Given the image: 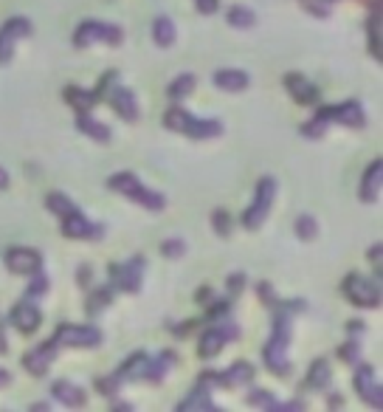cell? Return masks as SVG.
<instances>
[{
  "instance_id": "1",
  "label": "cell",
  "mask_w": 383,
  "mask_h": 412,
  "mask_svg": "<svg viewBox=\"0 0 383 412\" xmlns=\"http://www.w3.org/2000/svg\"><path fill=\"white\" fill-rule=\"evenodd\" d=\"M287 341H290V316L287 308H282L273 319V336L268 339V345L262 351V359L268 365V370H273L276 376H287Z\"/></svg>"
},
{
  "instance_id": "2",
  "label": "cell",
  "mask_w": 383,
  "mask_h": 412,
  "mask_svg": "<svg viewBox=\"0 0 383 412\" xmlns=\"http://www.w3.org/2000/svg\"><path fill=\"white\" fill-rule=\"evenodd\" d=\"M164 122L170 130H181V133L192 135V139H214V135L223 133V124L217 119H197L183 108H170Z\"/></svg>"
},
{
  "instance_id": "3",
  "label": "cell",
  "mask_w": 383,
  "mask_h": 412,
  "mask_svg": "<svg viewBox=\"0 0 383 412\" xmlns=\"http://www.w3.org/2000/svg\"><path fill=\"white\" fill-rule=\"evenodd\" d=\"M107 186L116 189V192H121V195H127V198H133V200H138L144 209H149V212H164V206H167V198H164V195L147 189L133 172H119V175H113V178L107 181Z\"/></svg>"
},
{
  "instance_id": "4",
  "label": "cell",
  "mask_w": 383,
  "mask_h": 412,
  "mask_svg": "<svg viewBox=\"0 0 383 412\" xmlns=\"http://www.w3.org/2000/svg\"><path fill=\"white\" fill-rule=\"evenodd\" d=\"M57 348H99L102 330L93 325H59L54 333Z\"/></svg>"
},
{
  "instance_id": "5",
  "label": "cell",
  "mask_w": 383,
  "mask_h": 412,
  "mask_svg": "<svg viewBox=\"0 0 383 412\" xmlns=\"http://www.w3.org/2000/svg\"><path fill=\"white\" fill-rule=\"evenodd\" d=\"M273 198H276V181H273V178H262V181L257 184V198H254V203L248 206L246 215H243L246 229H260V226H262V221L268 218L271 206H273Z\"/></svg>"
},
{
  "instance_id": "6",
  "label": "cell",
  "mask_w": 383,
  "mask_h": 412,
  "mask_svg": "<svg viewBox=\"0 0 383 412\" xmlns=\"http://www.w3.org/2000/svg\"><path fill=\"white\" fill-rule=\"evenodd\" d=\"M124 40L121 29L119 26H107V23H99V20H85L73 34V43L80 48H88L93 43H107V45H119Z\"/></svg>"
},
{
  "instance_id": "7",
  "label": "cell",
  "mask_w": 383,
  "mask_h": 412,
  "mask_svg": "<svg viewBox=\"0 0 383 412\" xmlns=\"http://www.w3.org/2000/svg\"><path fill=\"white\" fill-rule=\"evenodd\" d=\"M144 257H133L127 263H110V286L119 288V291H138L141 288V274H144Z\"/></svg>"
},
{
  "instance_id": "8",
  "label": "cell",
  "mask_w": 383,
  "mask_h": 412,
  "mask_svg": "<svg viewBox=\"0 0 383 412\" xmlns=\"http://www.w3.org/2000/svg\"><path fill=\"white\" fill-rule=\"evenodd\" d=\"M344 294L350 297L352 305H361V308H377V305H380V291H377V286H375L369 277H363V274H347Z\"/></svg>"
},
{
  "instance_id": "9",
  "label": "cell",
  "mask_w": 383,
  "mask_h": 412,
  "mask_svg": "<svg viewBox=\"0 0 383 412\" xmlns=\"http://www.w3.org/2000/svg\"><path fill=\"white\" fill-rule=\"evenodd\" d=\"M31 34V20L29 17H9L0 26V65H6L15 57V45L20 37Z\"/></svg>"
},
{
  "instance_id": "10",
  "label": "cell",
  "mask_w": 383,
  "mask_h": 412,
  "mask_svg": "<svg viewBox=\"0 0 383 412\" xmlns=\"http://www.w3.org/2000/svg\"><path fill=\"white\" fill-rule=\"evenodd\" d=\"M223 322H225V319H223ZM237 336H240V328H237L234 322L217 325V328H211V330H206V333H203L197 353H200L203 359H214V356L223 351V345H228V341H234Z\"/></svg>"
},
{
  "instance_id": "11",
  "label": "cell",
  "mask_w": 383,
  "mask_h": 412,
  "mask_svg": "<svg viewBox=\"0 0 383 412\" xmlns=\"http://www.w3.org/2000/svg\"><path fill=\"white\" fill-rule=\"evenodd\" d=\"M316 119H322L324 124H347V127H363L366 124V110L358 105V102H344V105H330V108H322L316 113Z\"/></svg>"
},
{
  "instance_id": "12",
  "label": "cell",
  "mask_w": 383,
  "mask_h": 412,
  "mask_svg": "<svg viewBox=\"0 0 383 412\" xmlns=\"http://www.w3.org/2000/svg\"><path fill=\"white\" fill-rule=\"evenodd\" d=\"M62 232H65V237H73V240H99L105 235V229L99 223L88 221L76 206L68 215H62Z\"/></svg>"
},
{
  "instance_id": "13",
  "label": "cell",
  "mask_w": 383,
  "mask_h": 412,
  "mask_svg": "<svg viewBox=\"0 0 383 412\" xmlns=\"http://www.w3.org/2000/svg\"><path fill=\"white\" fill-rule=\"evenodd\" d=\"M355 390H358V395L369 406H375V409L383 406V390H380V384L375 378V370L369 365H358V370H355Z\"/></svg>"
},
{
  "instance_id": "14",
  "label": "cell",
  "mask_w": 383,
  "mask_h": 412,
  "mask_svg": "<svg viewBox=\"0 0 383 412\" xmlns=\"http://www.w3.org/2000/svg\"><path fill=\"white\" fill-rule=\"evenodd\" d=\"M6 265L15 271V274H34L43 268V254L37 249H23V246H15L6 251Z\"/></svg>"
},
{
  "instance_id": "15",
  "label": "cell",
  "mask_w": 383,
  "mask_h": 412,
  "mask_svg": "<svg viewBox=\"0 0 383 412\" xmlns=\"http://www.w3.org/2000/svg\"><path fill=\"white\" fill-rule=\"evenodd\" d=\"M57 345H54V339L51 341H43V345H37L31 353H26L23 356V367L31 373V376H45L48 373V367H51V362L57 359Z\"/></svg>"
},
{
  "instance_id": "16",
  "label": "cell",
  "mask_w": 383,
  "mask_h": 412,
  "mask_svg": "<svg viewBox=\"0 0 383 412\" xmlns=\"http://www.w3.org/2000/svg\"><path fill=\"white\" fill-rule=\"evenodd\" d=\"M40 322H43V316H40V311H37V305L31 300H23V302H17L12 308V325L20 333H34L40 328Z\"/></svg>"
},
{
  "instance_id": "17",
  "label": "cell",
  "mask_w": 383,
  "mask_h": 412,
  "mask_svg": "<svg viewBox=\"0 0 383 412\" xmlns=\"http://www.w3.org/2000/svg\"><path fill=\"white\" fill-rule=\"evenodd\" d=\"M285 88L293 94V99L299 105H316L319 102V88L313 82H308L301 74H287L285 77Z\"/></svg>"
},
{
  "instance_id": "18",
  "label": "cell",
  "mask_w": 383,
  "mask_h": 412,
  "mask_svg": "<svg viewBox=\"0 0 383 412\" xmlns=\"http://www.w3.org/2000/svg\"><path fill=\"white\" fill-rule=\"evenodd\" d=\"M110 105H113V110L124 119V122H138V105H135V96H133V91H127V88H113L110 91Z\"/></svg>"
},
{
  "instance_id": "19",
  "label": "cell",
  "mask_w": 383,
  "mask_h": 412,
  "mask_svg": "<svg viewBox=\"0 0 383 412\" xmlns=\"http://www.w3.org/2000/svg\"><path fill=\"white\" fill-rule=\"evenodd\" d=\"M380 181H383V161H372L361 181V200L375 203L380 195Z\"/></svg>"
},
{
  "instance_id": "20",
  "label": "cell",
  "mask_w": 383,
  "mask_h": 412,
  "mask_svg": "<svg viewBox=\"0 0 383 412\" xmlns=\"http://www.w3.org/2000/svg\"><path fill=\"white\" fill-rule=\"evenodd\" d=\"M248 74L246 71H240V68H220V71L214 74V85L220 88V91H246L248 88Z\"/></svg>"
},
{
  "instance_id": "21",
  "label": "cell",
  "mask_w": 383,
  "mask_h": 412,
  "mask_svg": "<svg viewBox=\"0 0 383 412\" xmlns=\"http://www.w3.org/2000/svg\"><path fill=\"white\" fill-rule=\"evenodd\" d=\"M251 378H254V365H248V362H237L225 373H217V384H223V387H243Z\"/></svg>"
},
{
  "instance_id": "22",
  "label": "cell",
  "mask_w": 383,
  "mask_h": 412,
  "mask_svg": "<svg viewBox=\"0 0 383 412\" xmlns=\"http://www.w3.org/2000/svg\"><path fill=\"white\" fill-rule=\"evenodd\" d=\"M76 127H80L85 135H91L93 142H99V145H107L110 142V127L102 124V122H96L93 116H88V110H82L80 116H76Z\"/></svg>"
},
{
  "instance_id": "23",
  "label": "cell",
  "mask_w": 383,
  "mask_h": 412,
  "mask_svg": "<svg viewBox=\"0 0 383 412\" xmlns=\"http://www.w3.org/2000/svg\"><path fill=\"white\" fill-rule=\"evenodd\" d=\"M51 390H54V398L62 401L65 406H85V390H80L76 384H70V381H65V378L54 381Z\"/></svg>"
},
{
  "instance_id": "24",
  "label": "cell",
  "mask_w": 383,
  "mask_h": 412,
  "mask_svg": "<svg viewBox=\"0 0 383 412\" xmlns=\"http://www.w3.org/2000/svg\"><path fill=\"white\" fill-rule=\"evenodd\" d=\"M147 365H149V356L147 353H133L121 367H119V378L121 381H141L147 376Z\"/></svg>"
},
{
  "instance_id": "25",
  "label": "cell",
  "mask_w": 383,
  "mask_h": 412,
  "mask_svg": "<svg viewBox=\"0 0 383 412\" xmlns=\"http://www.w3.org/2000/svg\"><path fill=\"white\" fill-rule=\"evenodd\" d=\"M172 365H175V353H170V351H164V353H158L156 359H149V365H147V381H164L167 378V373L172 370Z\"/></svg>"
},
{
  "instance_id": "26",
  "label": "cell",
  "mask_w": 383,
  "mask_h": 412,
  "mask_svg": "<svg viewBox=\"0 0 383 412\" xmlns=\"http://www.w3.org/2000/svg\"><path fill=\"white\" fill-rule=\"evenodd\" d=\"M96 99H99V96H96L93 91H85V88H76V85L65 88V102H68V105H73V108H76V110H80V113H82V110H91V108L96 105Z\"/></svg>"
},
{
  "instance_id": "27",
  "label": "cell",
  "mask_w": 383,
  "mask_h": 412,
  "mask_svg": "<svg viewBox=\"0 0 383 412\" xmlns=\"http://www.w3.org/2000/svg\"><path fill=\"white\" fill-rule=\"evenodd\" d=\"M152 40H156L161 48H170L175 43V23L170 17H156V23H152Z\"/></svg>"
},
{
  "instance_id": "28",
  "label": "cell",
  "mask_w": 383,
  "mask_h": 412,
  "mask_svg": "<svg viewBox=\"0 0 383 412\" xmlns=\"http://www.w3.org/2000/svg\"><path fill=\"white\" fill-rule=\"evenodd\" d=\"M189 409H214V404H211V398H209V390L206 387H197V390H192L181 404H178V412H189Z\"/></svg>"
},
{
  "instance_id": "29",
  "label": "cell",
  "mask_w": 383,
  "mask_h": 412,
  "mask_svg": "<svg viewBox=\"0 0 383 412\" xmlns=\"http://www.w3.org/2000/svg\"><path fill=\"white\" fill-rule=\"evenodd\" d=\"M330 378H333V373H330L327 362H324V359L313 362L310 376H308V384H310V387H316V390H327V387H330Z\"/></svg>"
},
{
  "instance_id": "30",
  "label": "cell",
  "mask_w": 383,
  "mask_h": 412,
  "mask_svg": "<svg viewBox=\"0 0 383 412\" xmlns=\"http://www.w3.org/2000/svg\"><path fill=\"white\" fill-rule=\"evenodd\" d=\"M228 23H232L234 29H251L257 23V15L248 6H232L228 9Z\"/></svg>"
},
{
  "instance_id": "31",
  "label": "cell",
  "mask_w": 383,
  "mask_h": 412,
  "mask_svg": "<svg viewBox=\"0 0 383 412\" xmlns=\"http://www.w3.org/2000/svg\"><path fill=\"white\" fill-rule=\"evenodd\" d=\"M113 286H105V288H96L91 297H88V314L93 316V314H99L102 308H107L110 305V300H113Z\"/></svg>"
},
{
  "instance_id": "32",
  "label": "cell",
  "mask_w": 383,
  "mask_h": 412,
  "mask_svg": "<svg viewBox=\"0 0 383 412\" xmlns=\"http://www.w3.org/2000/svg\"><path fill=\"white\" fill-rule=\"evenodd\" d=\"M195 91V74H181L172 85H170V99H183Z\"/></svg>"
},
{
  "instance_id": "33",
  "label": "cell",
  "mask_w": 383,
  "mask_h": 412,
  "mask_svg": "<svg viewBox=\"0 0 383 412\" xmlns=\"http://www.w3.org/2000/svg\"><path fill=\"white\" fill-rule=\"evenodd\" d=\"M45 203H48V209H51L54 215H59V218H62V215H68V212L73 209V206H76V203H73L68 195H62V192H51Z\"/></svg>"
},
{
  "instance_id": "34",
  "label": "cell",
  "mask_w": 383,
  "mask_h": 412,
  "mask_svg": "<svg viewBox=\"0 0 383 412\" xmlns=\"http://www.w3.org/2000/svg\"><path fill=\"white\" fill-rule=\"evenodd\" d=\"M296 235H299L301 240H313V237L319 235V223H316V218L301 215V218L296 221Z\"/></svg>"
},
{
  "instance_id": "35",
  "label": "cell",
  "mask_w": 383,
  "mask_h": 412,
  "mask_svg": "<svg viewBox=\"0 0 383 412\" xmlns=\"http://www.w3.org/2000/svg\"><path fill=\"white\" fill-rule=\"evenodd\" d=\"M246 404H248V406H265V409H279V404L273 401V395H271L268 390H254V392H248Z\"/></svg>"
},
{
  "instance_id": "36",
  "label": "cell",
  "mask_w": 383,
  "mask_h": 412,
  "mask_svg": "<svg viewBox=\"0 0 383 412\" xmlns=\"http://www.w3.org/2000/svg\"><path fill=\"white\" fill-rule=\"evenodd\" d=\"M48 291V277H45V271L40 268V271H34L31 274V286H29V300H34V297H43Z\"/></svg>"
},
{
  "instance_id": "37",
  "label": "cell",
  "mask_w": 383,
  "mask_h": 412,
  "mask_svg": "<svg viewBox=\"0 0 383 412\" xmlns=\"http://www.w3.org/2000/svg\"><path fill=\"white\" fill-rule=\"evenodd\" d=\"M211 223H214V232L217 235H228L232 232V215H228L225 209H214V215H211Z\"/></svg>"
},
{
  "instance_id": "38",
  "label": "cell",
  "mask_w": 383,
  "mask_h": 412,
  "mask_svg": "<svg viewBox=\"0 0 383 412\" xmlns=\"http://www.w3.org/2000/svg\"><path fill=\"white\" fill-rule=\"evenodd\" d=\"M161 251H164L170 260H178V257H183V254H186V243L175 237V240H167V243L161 246Z\"/></svg>"
},
{
  "instance_id": "39",
  "label": "cell",
  "mask_w": 383,
  "mask_h": 412,
  "mask_svg": "<svg viewBox=\"0 0 383 412\" xmlns=\"http://www.w3.org/2000/svg\"><path fill=\"white\" fill-rule=\"evenodd\" d=\"M301 133L308 135V139H322V135L327 133V124L322 119H313V122H308V124L301 127Z\"/></svg>"
},
{
  "instance_id": "40",
  "label": "cell",
  "mask_w": 383,
  "mask_h": 412,
  "mask_svg": "<svg viewBox=\"0 0 383 412\" xmlns=\"http://www.w3.org/2000/svg\"><path fill=\"white\" fill-rule=\"evenodd\" d=\"M119 376H102L99 381H96V390L102 392V395H116V390H119Z\"/></svg>"
},
{
  "instance_id": "41",
  "label": "cell",
  "mask_w": 383,
  "mask_h": 412,
  "mask_svg": "<svg viewBox=\"0 0 383 412\" xmlns=\"http://www.w3.org/2000/svg\"><path fill=\"white\" fill-rule=\"evenodd\" d=\"M358 351H361V345L352 339V341H347V345L341 348V353H338V356H341V359H347V362H355V359H358Z\"/></svg>"
},
{
  "instance_id": "42",
  "label": "cell",
  "mask_w": 383,
  "mask_h": 412,
  "mask_svg": "<svg viewBox=\"0 0 383 412\" xmlns=\"http://www.w3.org/2000/svg\"><path fill=\"white\" fill-rule=\"evenodd\" d=\"M228 311H232V305H228V302L223 300V302H217V305L211 308L209 319H211V322H217V319H225V316H228Z\"/></svg>"
},
{
  "instance_id": "43",
  "label": "cell",
  "mask_w": 383,
  "mask_h": 412,
  "mask_svg": "<svg viewBox=\"0 0 383 412\" xmlns=\"http://www.w3.org/2000/svg\"><path fill=\"white\" fill-rule=\"evenodd\" d=\"M260 297H262V302H265V305H273V308L279 305V300H276L273 288H268V283H262V286H260Z\"/></svg>"
},
{
  "instance_id": "44",
  "label": "cell",
  "mask_w": 383,
  "mask_h": 412,
  "mask_svg": "<svg viewBox=\"0 0 383 412\" xmlns=\"http://www.w3.org/2000/svg\"><path fill=\"white\" fill-rule=\"evenodd\" d=\"M200 15H214L217 12V0H195Z\"/></svg>"
},
{
  "instance_id": "45",
  "label": "cell",
  "mask_w": 383,
  "mask_h": 412,
  "mask_svg": "<svg viewBox=\"0 0 383 412\" xmlns=\"http://www.w3.org/2000/svg\"><path fill=\"white\" fill-rule=\"evenodd\" d=\"M91 283H93V268H91V265H82V268H80V286L88 288Z\"/></svg>"
},
{
  "instance_id": "46",
  "label": "cell",
  "mask_w": 383,
  "mask_h": 412,
  "mask_svg": "<svg viewBox=\"0 0 383 412\" xmlns=\"http://www.w3.org/2000/svg\"><path fill=\"white\" fill-rule=\"evenodd\" d=\"M243 274H232V280H228V291H232V294H237L240 288H243Z\"/></svg>"
},
{
  "instance_id": "47",
  "label": "cell",
  "mask_w": 383,
  "mask_h": 412,
  "mask_svg": "<svg viewBox=\"0 0 383 412\" xmlns=\"http://www.w3.org/2000/svg\"><path fill=\"white\" fill-rule=\"evenodd\" d=\"M369 260H372V263H375V265H377V260H380V243H377V246H372V249H369Z\"/></svg>"
},
{
  "instance_id": "48",
  "label": "cell",
  "mask_w": 383,
  "mask_h": 412,
  "mask_svg": "<svg viewBox=\"0 0 383 412\" xmlns=\"http://www.w3.org/2000/svg\"><path fill=\"white\" fill-rule=\"evenodd\" d=\"M209 297H211V291H209V288H203V291H197V302H200V305H203V302L209 305V302H211Z\"/></svg>"
},
{
  "instance_id": "49",
  "label": "cell",
  "mask_w": 383,
  "mask_h": 412,
  "mask_svg": "<svg viewBox=\"0 0 383 412\" xmlns=\"http://www.w3.org/2000/svg\"><path fill=\"white\" fill-rule=\"evenodd\" d=\"M363 330H366V328H363L361 322H350V333H352V336H361Z\"/></svg>"
},
{
  "instance_id": "50",
  "label": "cell",
  "mask_w": 383,
  "mask_h": 412,
  "mask_svg": "<svg viewBox=\"0 0 383 412\" xmlns=\"http://www.w3.org/2000/svg\"><path fill=\"white\" fill-rule=\"evenodd\" d=\"M6 333H3V322H0V353H6Z\"/></svg>"
},
{
  "instance_id": "51",
  "label": "cell",
  "mask_w": 383,
  "mask_h": 412,
  "mask_svg": "<svg viewBox=\"0 0 383 412\" xmlns=\"http://www.w3.org/2000/svg\"><path fill=\"white\" fill-rule=\"evenodd\" d=\"M6 186H9V172L0 167V189H6Z\"/></svg>"
},
{
  "instance_id": "52",
  "label": "cell",
  "mask_w": 383,
  "mask_h": 412,
  "mask_svg": "<svg viewBox=\"0 0 383 412\" xmlns=\"http://www.w3.org/2000/svg\"><path fill=\"white\" fill-rule=\"evenodd\" d=\"M12 381V376L6 373V370H0V387H3V384H9Z\"/></svg>"
},
{
  "instance_id": "53",
  "label": "cell",
  "mask_w": 383,
  "mask_h": 412,
  "mask_svg": "<svg viewBox=\"0 0 383 412\" xmlns=\"http://www.w3.org/2000/svg\"><path fill=\"white\" fill-rule=\"evenodd\" d=\"M341 404H344L341 395H330V406H341Z\"/></svg>"
}]
</instances>
